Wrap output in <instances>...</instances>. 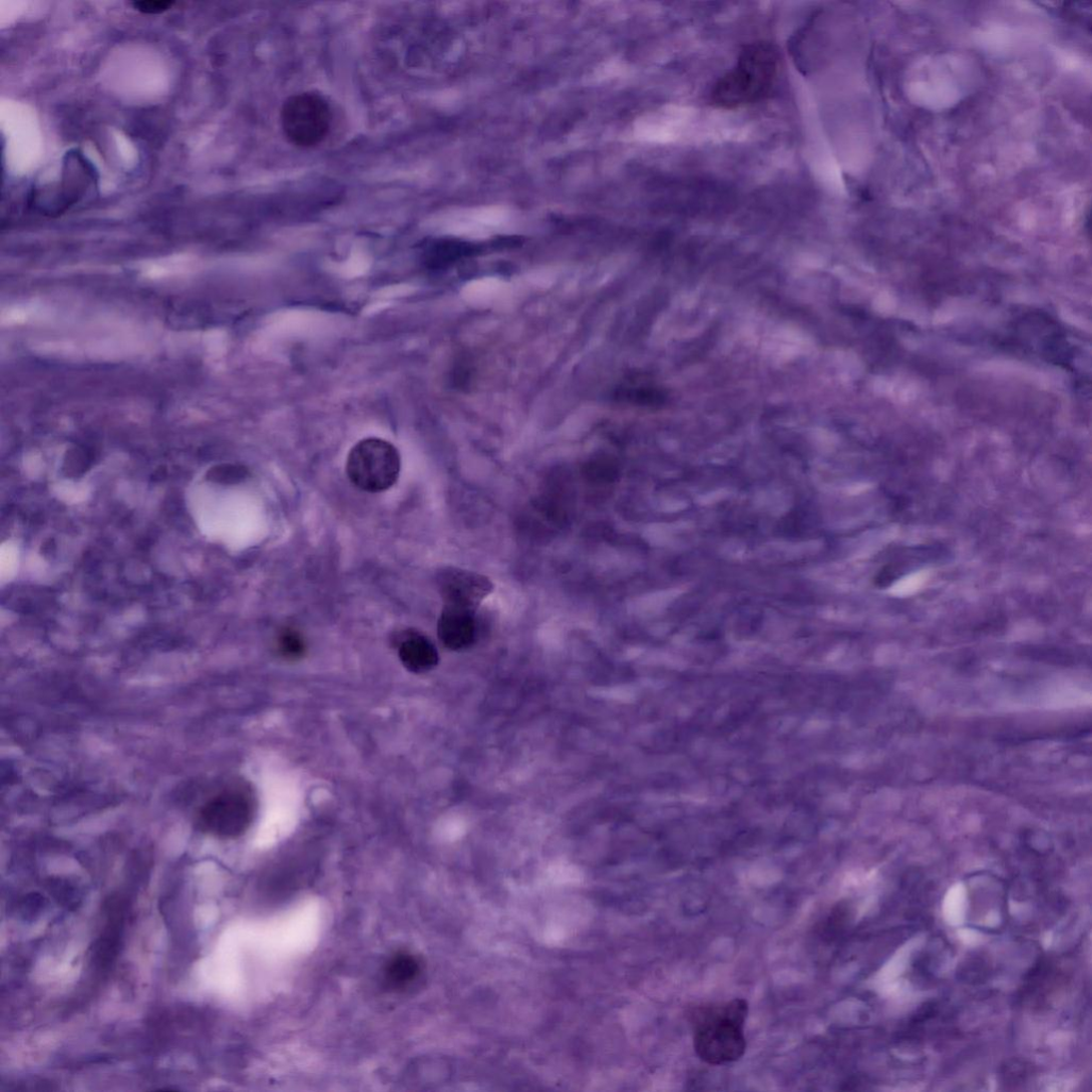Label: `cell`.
<instances>
[{"mask_svg": "<svg viewBox=\"0 0 1092 1092\" xmlns=\"http://www.w3.org/2000/svg\"><path fill=\"white\" fill-rule=\"evenodd\" d=\"M748 1013L744 999L696 1008L692 1014L694 1048L702 1062L721 1066L741 1060L747 1050Z\"/></svg>", "mask_w": 1092, "mask_h": 1092, "instance_id": "cell-1", "label": "cell"}, {"mask_svg": "<svg viewBox=\"0 0 1092 1092\" xmlns=\"http://www.w3.org/2000/svg\"><path fill=\"white\" fill-rule=\"evenodd\" d=\"M779 69V56L774 45L757 42L747 45L727 74L712 91L713 103L720 108L735 109L759 102L771 90Z\"/></svg>", "mask_w": 1092, "mask_h": 1092, "instance_id": "cell-2", "label": "cell"}, {"mask_svg": "<svg viewBox=\"0 0 1092 1092\" xmlns=\"http://www.w3.org/2000/svg\"><path fill=\"white\" fill-rule=\"evenodd\" d=\"M255 811L250 789L241 783L229 784L199 806L197 829L221 838L238 837L250 827Z\"/></svg>", "mask_w": 1092, "mask_h": 1092, "instance_id": "cell-3", "label": "cell"}, {"mask_svg": "<svg viewBox=\"0 0 1092 1092\" xmlns=\"http://www.w3.org/2000/svg\"><path fill=\"white\" fill-rule=\"evenodd\" d=\"M400 466L399 451L392 443L379 438H367L351 448L346 472L357 488L369 493H379L395 484Z\"/></svg>", "mask_w": 1092, "mask_h": 1092, "instance_id": "cell-4", "label": "cell"}, {"mask_svg": "<svg viewBox=\"0 0 1092 1092\" xmlns=\"http://www.w3.org/2000/svg\"><path fill=\"white\" fill-rule=\"evenodd\" d=\"M332 112L327 100L314 92L292 95L282 106L281 125L285 137L302 148L322 143L330 130Z\"/></svg>", "mask_w": 1092, "mask_h": 1092, "instance_id": "cell-5", "label": "cell"}, {"mask_svg": "<svg viewBox=\"0 0 1092 1092\" xmlns=\"http://www.w3.org/2000/svg\"><path fill=\"white\" fill-rule=\"evenodd\" d=\"M436 584L444 605L473 612H477L494 591V584L488 577L456 567L441 569Z\"/></svg>", "mask_w": 1092, "mask_h": 1092, "instance_id": "cell-6", "label": "cell"}, {"mask_svg": "<svg viewBox=\"0 0 1092 1092\" xmlns=\"http://www.w3.org/2000/svg\"><path fill=\"white\" fill-rule=\"evenodd\" d=\"M438 636L442 645L451 651L472 647L477 637L476 612L444 605L438 623Z\"/></svg>", "mask_w": 1092, "mask_h": 1092, "instance_id": "cell-7", "label": "cell"}, {"mask_svg": "<svg viewBox=\"0 0 1092 1092\" xmlns=\"http://www.w3.org/2000/svg\"><path fill=\"white\" fill-rule=\"evenodd\" d=\"M400 662L414 674H424L439 664V653L428 637L411 632L398 648Z\"/></svg>", "mask_w": 1092, "mask_h": 1092, "instance_id": "cell-8", "label": "cell"}, {"mask_svg": "<svg viewBox=\"0 0 1092 1092\" xmlns=\"http://www.w3.org/2000/svg\"><path fill=\"white\" fill-rule=\"evenodd\" d=\"M421 970V963L414 955L400 952L386 964L384 982L392 990H406L417 980Z\"/></svg>", "mask_w": 1092, "mask_h": 1092, "instance_id": "cell-9", "label": "cell"}, {"mask_svg": "<svg viewBox=\"0 0 1092 1092\" xmlns=\"http://www.w3.org/2000/svg\"><path fill=\"white\" fill-rule=\"evenodd\" d=\"M464 252L451 242L435 243L424 252V262L430 269H444L458 261Z\"/></svg>", "mask_w": 1092, "mask_h": 1092, "instance_id": "cell-10", "label": "cell"}, {"mask_svg": "<svg viewBox=\"0 0 1092 1092\" xmlns=\"http://www.w3.org/2000/svg\"><path fill=\"white\" fill-rule=\"evenodd\" d=\"M277 649L284 660L294 662L305 657L307 645L297 631L285 629L278 637Z\"/></svg>", "mask_w": 1092, "mask_h": 1092, "instance_id": "cell-11", "label": "cell"}, {"mask_svg": "<svg viewBox=\"0 0 1092 1092\" xmlns=\"http://www.w3.org/2000/svg\"><path fill=\"white\" fill-rule=\"evenodd\" d=\"M91 459L86 455V452L74 448L67 451L62 470L63 474L69 478H78L90 467Z\"/></svg>", "mask_w": 1092, "mask_h": 1092, "instance_id": "cell-12", "label": "cell"}, {"mask_svg": "<svg viewBox=\"0 0 1092 1092\" xmlns=\"http://www.w3.org/2000/svg\"><path fill=\"white\" fill-rule=\"evenodd\" d=\"M247 474V469L243 466L222 464L212 467L207 478L218 483H234L243 480Z\"/></svg>", "mask_w": 1092, "mask_h": 1092, "instance_id": "cell-13", "label": "cell"}, {"mask_svg": "<svg viewBox=\"0 0 1092 1092\" xmlns=\"http://www.w3.org/2000/svg\"><path fill=\"white\" fill-rule=\"evenodd\" d=\"M134 9H137L143 13L155 14L169 10L172 6V2H162V0H147V2H134Z\"/></svg>", "mask_w": 1092, "mask_h": 1092, "instance_id": "cell-14", "label": "cell"}, {"mask_svg": "<svg viewBox=\"0 0 1092 1092\" xmlns=\"http://www.w3.org/2000/svg\"><path fill=\"white\" fill-rule=\"evenodd\" d=\"M727 495L728 494L725 492V490L712 492L710 494L702 495L701 499H700V502L702 503V505H709V503H713V502L719 501L721 499H724L725 497H727Z\"/></svg>", "mask_w": 1092, "mask_h": 1092, "instance_id": "cell-15", "label": "cell"}]
</instances>
